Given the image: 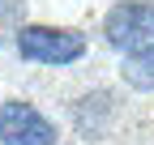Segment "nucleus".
<instances>
[{"label":"nucleus","mask_w":154,"mask_h":145,"mask_svg":"<svg viewBox=\"0 0 154 145\" xmlns=\"http://www.w3.org/2000/svg\"><path fill=\"white\" fill-rule=\"evenodd\" d=\"M86 34L82 30H69V26H22L17 30V56L26 64H51V68H64L77 64L86 56Z\"/></svg>","instance_id":"f257e3e1"},{"label":"nucleus","mask_w":154,"mask_h":145,"mask_svg":"<svg viewBox=\"0 0 154 145\" xmlns=\"http://www.w3.org/2000/svg\"><path fill=\"white\" fill-rule=\"evenodd\" d=\"M120 77H124V85L137 90V94H154V47L124 51V60H120Z\"/></svg>","instance_id":"20e7f679"},{"label":"nucleus","mask_w":154,"mask_h":145,"mask_svg":"<svg viewBox=\"0 0 154 145\" xmlns=\"http://www.w3.org/2000/svg\"><path fill=\"white\" fill-rule=\"evenodd\" d=\"M103 34L116 51L154 47V0H120L103 17Z\"/></svg>","instance_id":"f03ea898"},{"label":"nucleus","mask_w":154,"mask_h":145,"mask_svg":"<svg viewBox=\"0 0 154 145\" xmlns=\"http://www.w3.org/2000/svg\"><path fill=\"white\" fill-rule=\"evenodd\" d=\"M60 128L26 98L0 102V145H56Z\"/></svg>","instance_id":"7ed1b4c3"}]
</instances>
